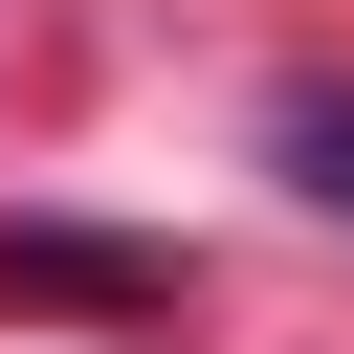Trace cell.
Returning <instances> with one entry per match:
<instances>
[{"label": "cell", "mask_w": 354, "mask_h": 354, "mask_svg": "<svg viewBox=\"0 0 354 354\" xmlns=\"http://www.w3.org/2000/svg\"><path fill=\"white\" fill-rule=\"evenodd\" d=\"M0 288H22V310H155L133 243H0Z\"/></svg>", "instance_id": "1"}, {"label": "cell", "mask_w": 354, "mask_h": 354, "mask_svg": "<svg viewBox=\"0 0 354 354\" xmlns=\"http://www.w3.org/2000/svg\"><path fill=\"white\" fill-rule=\"evenodd\" d=\"M266 155H288V177H310V199L354 221V111H332V88H288V111H266Z\"/></svg>", "instance_id": "2"}]
</instances>
